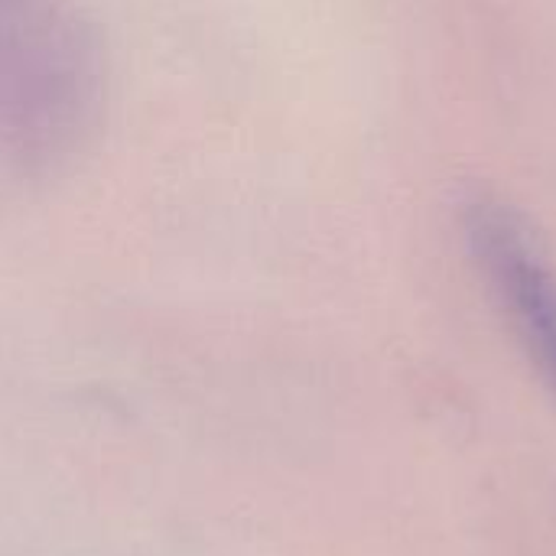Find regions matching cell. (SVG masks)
I'll return each instance as SVG.
<instances>
[{
	"mask_svg": "<svg viewBox=\"0 0 556 556\" xmlns=\"http://www.w3.org/2000/svg\"><path fill=\"white\" fill-rule=\"evenodd\" d=\"M463 225L495 303L556 394V270L525 218L498 199L466 202Z\"/></svg>",
	"mask_w": 556,
	"mask_h": 556,
	"instance_id": "obj_1",
	"label": "cell"
}]
</instances>
